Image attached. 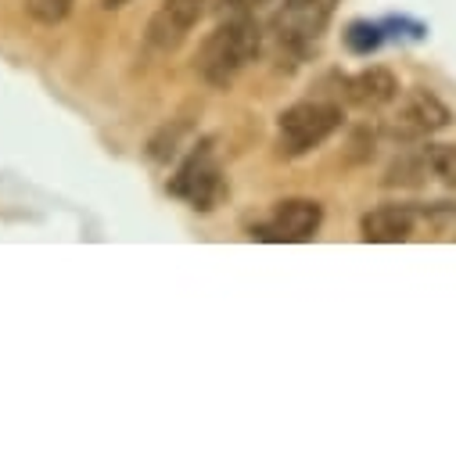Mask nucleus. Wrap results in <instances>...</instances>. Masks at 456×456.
Segmentation results:
<instances>
[{"mask_svg": "<svg viewBox=\"0 0 456 456\" xmlns=\"http://www.w3.org/2000/svg\"><path fill=\"white\" fill-rule=\"evenodd\" d=\"M259 22L245 12V15H234L231 22H223L205 44H201V54H198V72L208 86H231L245 65L259 54Z\"/></svg>", "mask_w": 456, "mask_h": 456, "instance_id": "obj_1", "label": "nucleus"}, {"mask_svg": "<svg viewBox=\"0 0 456 456\" xmlns=\"http://www.w3.org/2000/svg\"><path fill=\"white\" fill-rule=\"evenodd\" d=\"M338 126H341V108L330 104V101H302V104H291L284 116H281V123H277L281 155L298 159V155L320 148Z\"/></svg>", "mask_w": 456, "mask_h": 456, "instance_id": "obj_2", "label": "nucleus"}, {"mask_svg": "<svg viewBox=\"0 0 456 456\" xmlns=\"http://www.w3.org/2000/svg\"><path fill=\"white\" fill-rule=\"evenodd\" d=\"M338 0H284L273 19V40L291 58H305L334 19Z\"/></svg>", "mask_w": 456, "mask_h": 456, "instance_id": "obj_3", "label": "nucleus"}, {"mask_svg": "<svg viewBox=\"0 0 456 456\" xmlns=\"http://www.w3.org/2000/svg\"><path fill=\"white\" fill-rule=\"evenodd\" d=\"M323 223V208L309 198H291V201H281L273 208V216L256 226L252 238H263V241H277V245H298V241H309L316 238Z\"/></svg>", "mask_w": 456, "mask_h": 456, "instance_id": "obj_4", "label": "nucleus"}, {"mask_svg": "<svg viewBox=\"0 0 456 456\" xmlns=\"http://www.w3.org/2000/svg\"><path fill=\"white\" fill-rule=\"evenodd\" d=\"M219 162H216V151H212V144L205 141V144H198L191 155H187V162L176 169V176L169 180V191L176 194V198H183V201H191L194 208H212V201H216V194H219Z\"/></svg>", "mask_w": 456, "mask_h": 456, "instance_id": "obj_5", "label": "nucleus"}, {"mask_svg": "<svg viewBox=\"0 0 456 456\" xmlns=\"http://www.w3.org/2000/svg\"><path fill=\"white\" fill-rule=\"evenodd\" d=\"M208 0H162L159 12L148 22V44L159 51H173L187 40V33L198 26V19L205 15Z\"/></svg>", "mask_w": 456, "mask_h": 456, "instance_id": "obj_6", "label": "nucleus"}, {"mask_svg": "<svg viewBox=\"0 0 456 456\" xmlns=\"http://www.w3.org/2000/svg\"><path fill=\"white\" fill-rule=\"evenodd\" d=\"M413 223H417V212L410 205H381L363 216L360 234L363 241H374V245H399L413 234Z\"/></svg>", "mask_w": 456, "mask_h": 456, "instance_id": "obj_7", "label": "nucleus"}, {"mask_svg": "<svg viewBox=\"0 0 456 456\" xmlns=\"http://www.w3.org/2000/svg\"><path fill=\"white\" fill-rule=\"evenodd\" d=\"M449 119H452V116H449V108H445L435 94H428V90H413V94L406 97V104H403L399 126H403L406 137H424V134H438V130H445Z\"/></svg>", "mask_w": 456, "mask_h": 456, "instance_id": "obj_8", "label": "nucleus"}, {"mask_svg": "<svg viewBox=\"0 0 456 456\" xmlns=\"http://www.w3.org/2000/svg\"><path fill=\"white\" fill-rule=\"evenodd\" d=\"M346 94L360 108H385L399 97V79L388 69H367L346 83Z\"/></svg>", "mask_w": 456, "mask_h": 456, "instance_id": "obj_9", "label": "nucleus"}, {"mask_svg": "<svg viewBox=\"0 0 456 456\" xmlns=\"http://www.w3.org/2000/svg\"><path fill=\"white\" fill-rule=\"evenodd\" d=\"M424 166L445 187H456V144H428L424 148Z\"/></svg>", "mask_w": 456, "mask_h": 456, "instance_id": "obj_10", "label": "nucleus"}, {"mask_svg": "<svg viewBox=\"0 0 456 456\" xmlns=\"http://www.w3.org/2000/svg\"><path fill=\"white\" fill-rule=\"evenodd\" d=\"M72 4L76 0H26V12L44 26H58L72 12Z\"/></svg>", "mask_w": 456, "mask_h": 456, "instance_id": "obj_11", "label": "nucleus"}, {"mask_svg": "<svg viewBox=\"0 0 456 456\" xmlns=\"http://www.w3.org/2000/svg\"><path fill=\"white\" fill-rule=\"evenodd\" d=\"M346 40H349V47L353 51H360V54H367V51H374L378 44H381V33H378V26H367V22H356L349 33H346Z\"/></svg>", "mask_w": 456, "mask_h": 456, "instance_id": "obj_12", "label": "nucleus"}, {"mask_svg": "<svg viewBox=\"0 0 456 456\" xmlns=\"http://www.w3.org/2000/svg\"><path fill=\"white\" fill-rule=\"evenodd\" d=\"M263 4H270V0H223V8H226V12H234V15L256 12V8H263Z\"/></svg>", "mask_w": 456, "mask_h": 456, "instance_id": "obj_13", "label": "nucleus"}, {"mask_svg": "<svg viewBox=\"0 0 456 456\" xmlns=\"http://www.w3.org/2000/svg\"><path fill=\"white\" fill-rule=\"evenodd\" d=\"M104 4H108V8H116V4H123V0H104Z\"/></svg>", "mask_w": 456, "mask_h": 456, "instance_id": "obj_14", "label": "nucleus"}]
</instances>
